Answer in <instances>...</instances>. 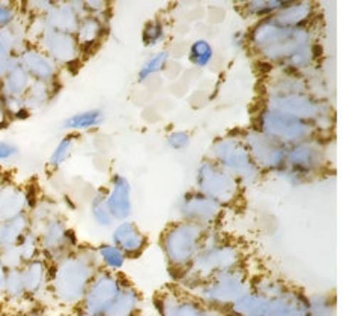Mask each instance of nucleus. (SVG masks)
Wrapping results in <instances>:
<instances>
[{"label":"nucleus","mask_w":364,"mask_h":316,"mask_svg":"<svg viewBox=\"0 0 364 316\" xmlns=\"http://www.w3.org/2000/svg\"><path fill=\"white\" fill-rule=\"evenodd\" d=\"M24 316H44V313L40 312V310H31V312L26 313Z\"/></svg>","instance_id":"24"},{"label":"nucleus","mask_w":364,"mask_h":316,"mask_svg":"<svg viewBox=\"0 0 364 316\" xmlns=\"http://www.w3.org/2000/svg\"><path fill=\"white\" fill-rule=\"evenodd\" d=\"M26 297H40L48 291L50 267L44 258L33 259L20 268Z\"/></svg>","instance_id":"7"},{"label":"nucleus","mask_w":364,"mask_h":316,"mask_svg":"<svg viewBox=\"0 0 364 316\" xmlns=\"http://www.w3.org/2000/svg\"><path fill=\"white\" fill-rule=\"evenodd\" d=\"M106 191H100L94 196L92 204H90V214H92V218L95 221V225L100 228H109L113 225V217L110 214V211L106 205Z\"/></svg>","instance_id":"14"},{"label":"nucleus","mask_w":364,"mask_h":316,"mask_svg":"<svg viewBox=\"0 0 364 316\" xmlns=\"http://www.w3.org/2000/svg\"><path fill=\"white\" fill-rule=\"evenodd\" d=\"M73 316H87V315L83 313V312H79V313H75V315H73Z\"/></svg>","instance_id":"25"},{"label":"nucleus","mask_w":364,"mask_h":316,"mask_svg":"<svg viewBox=\"0 0 364 316\" xmlns=\"http://www.w3.org/2000/svg\"><path fill=\"white\" fill-rule=\"evenodd\" d=\"M6 274H8V270L4 267L2 262H0V295H4V288H5Z\"/></svg>","instance_id":"23"},{"label":"nucleus","mask_w":364,"mask_h":316,"mask_svg":"<svg viewBox=\"0 0 364 316\" xmlns=\"http://www.w3.org/2000/svg\"><path fill=\"white\" fill-rule=\"evenodd\" d=\"M106 205L113 220L125 221L132 214V187L124 177L116 175L113 178L112 189L106 194Z\"/></svg>","instance_id":"8"},{"label":"nucleus","mask_w":364,"mask_h":316,"mask_svg":"<svg viewBox=\"0 0 364 316\" xmlns=\"http://www.w3.org/2000/svg\"><path fill=\"white\" fill-rule=\"evenodd\" d=\"M73 147H74V137L67 136L65 139H62L56 147V149L53 151V154H51L50 163L53 166L63 164L65 162H67V158L70 157V154L73 152Z\"/></svg>","instance_id":"19"},{"label":"nucleus","mask_w":364,"mask_h":316,"mask_svg":"<svg viewBox=\"0 0 364 316\" xmlns=\"http://www.w3.org/2000/svg\"><path fill=\"white\" fill-rule=\"evenodd\" d=\"M122 288L124 285L118 275L106 270L98 271L85 294L82 312L87 316H104Z\"/></svg>","instance_id":"3"},{"label":"nucleus","mask_w":364,"mask_h":316,"mask_svg":"<svg viewBox=\"0 0 364 316\" xmlns=\"http://www.w3.org/2000/svg\"><path fill=\"white\" fill-rule=\"evenodd\" d=\"M4 295L9 301H16V302L21 301L26 297L20 270H8L5 288H4Z\"/></svg>","instance_id":"16"},{"label":"nucleus","mask_w":364,"mask_h":316,"mask_svg":"<svg viewBox=\"0 0 364 316\" xmlns=\"http://www.w3.org/2000/svg\"><path fill=\"white\" fill-rule=\"evenodd\" d=\"M140 305L139 294L132 286H124L119 295L114 298L112 306L104 316H134Z\"/></svg>","instance_id":"11"},{"label":"nucleus","mask_w":364,"mask_h":316,"mask_svg":"<svg viewBox=\"0 0 364 316\" xmlns=\"http://www.w3.org/2000/svg\"><path fill=\"white\" fill-rule=\"evenodd\" d=\"M95 255L98 263H101V265L106 268V271L110 273L122 270L127 262V256L113 244H101L100 247H97Z\"/></svg>","instance_id":"12"},{"label":"nucleus","mask_w":364,"mask_h":316,"mask_svg":"<svg viewBox=\"0 0 364 316\" xmlns=\"http://www.w3.org/2000/svg\"><path fill=\"white\" fill-rule=\"evenodd\" d=\"M163 38H164V28L160 21L152 20L146 23L145 29H143V33H141L143 43H145L148 47H154L160 44L163 41Z\"/></svg>","instance_id":"18"},{"label":"nucleus","mask_w":364,"mask_h":316,"mask_svg":"<svg viewBox=\"0 0 364 316\" xmlns=\"http://www.w3.org/2000/svg\"><path fill=\"white\" fill-rule=\"evenodd\" d=\"M11 16H12V14H11L9 8L0 5V28H4V26H6V24L12 20Z\"/></svg>","instance_id":"22"},{"label":"nucleus","mask_w":364,"mask_h":316,"mask_svg":"<svg viewBox=\"0 0 364 316\" xmlns=\"http://www.w3.org/2000/svg\"><path fill=\"white\" fill-rule=\"evenodd\" d=\"M214 58L213 46L206 39H198L194 41L188 51V60L198 68H205Z\"/></svg>","instance_id":"15"},{"label":"nucleus","mask_w":364,"mask_h":316,"mask_svg":"<svg viewBox=\"0 0 364 316\" xmlns=\"http://www.w3.org/2000/svg\"><path fill=\"white\" fill-rule=\"evenodd\" d=\"M104 120V115L101 110H87L75 113L65 121V128L74 130V131H83L98 127Z\"/></svg>","instance_id":"13"},{"label":"nucleus","mask_w":364,"mask_h":316,"mask_svg":"<svg viewBox=\"0 0 364 316\" xmlns=\"http://www.w3.org/2000/svg\"><path fill=\"white\" fill-rule=\"evenodd\" d=\"M112 244L118 247L121 252L128 258H136L143 253L148 240L145 233H143L133 221H121L118 226L114 228L112 233Z\"/></svg>","instance_id":"6"},{"label":"nucleus","mask_w":364,"mask_h":316,"mask_svg":"<svg viewBox=\"0 0 364 316\" xmlns=\"http://www.w3.org/2000/svg\"><path fill=\"white\" fill-rule=\"evenodd\" d=\"M205 236V228L188 221H182L168 228L163 235L166 258L176 268L190 267L194 258L203 248Z\"/></svg>","instance_id":"2"},{"label":"nucleus","mask_w":364,"mask_h":316,"mask_svg":"<svg viewBox=\"0 0 364 316\" xmlns=\"http://www.w3.org/2000/svg\"><path fill=\"white\" fill-rule=\"evenodd\" d=\"M167 59H168V55L166 51H160L159 55L152 56L148 62H145V65H143L140 73H139V80L140 82H145L146 78H149L151 75L154 74H159L160 71H163L166 68L167 65Z\"/></svg>","instance_id":"17"},{"label":"nucleus","mask_w":364,"mask_h":316,"mask_svg":"<svg viewBox=\"0 0 364 316\" xmlns=\"http://www.w3.org/2000/svg\"><path fill=\"white\" fill-rule=\"evenodd\" d=\"M98 265L95 250L71 252L59 259L50 270L48 289L51 295L62 306H80L90 282L100 271Z\"/></svg>","instance_id":"1"},{"label":"nucleus","mask_w":364,"mask_h":316,"mask_svg":"<svg viewBox=\"0 0 364 316\" xmlns=\"http://www.w3.org/2000/svg\"><path fill=\"white\" fill-rule=\"evenodd\" d=\"M242 283L238 278V271L232 270L214 275V280L208 283L203 291L206 300L214 301L215 305H233L241 297Z\"/></svg>","instance_id":"5"},{"label":"nucleus","mask_w":364,"mask_h":316,"mask_svg":"<svg viewBox=\"0 0 364 316\" xmlns=\"http://www.w3.org/2000/svg\"><path fill=\"white\" fill-rule=\"evenodd\" d=\"M31 229V220L28 214L0 221V252L17 247L24 233Z\"/></svg>","instance_id":"9"},{"label":"nucleus","mask_w":364,"mask_h":316,"mask_svg":"<svg viewBox=\"0 0 364 316\" xmlns=\"http://www.w3.org/2000/svg\"><path fill=\"white\" fill-rule=\"evenodd\" d=\"M167 144L175 151H181L190 144V135L186 131H173L167 136Z\"/></svg>","instance_id":"20"},{"label":"nucleus","mask_w":364,"mask_h":316,"mask_svg":"<svg viewBox=\"0 0 364 316\" xmlns=\"http://www.w3.org/2000/svg\"><path fill=\"white\" fill-rule=\"evenodd\" d=\"M28 201L26 196L12 187L0 189V221H6L26 214Z\"/></svg>","instance_id":"10"},{"label":"nucleus","mask_w":364,"mask_h":316,"mask_svg":"<svg viewBox=\"0 0 364 316\" xmlns=\"http://www.w3.org/2000/svg\"><path fill=\"white\" fill-rule=\"evenodd\" d=\"M18 154V148L9 142L0 140V160H11Z\"/></svg>","instance_id":"21"},{"label":"nucleus","mask_w":364,"mask_h":316,"mask_svg":"<svg viewBox=\"0 0 364 316\" xmlns=\"http://www.w3.org/2000/svg\"><path fill=\"white\" fill-rule=\"evenodd\" d=\"M36 233L40 238L41 253L47 259L58 262L73 252L74 232L59 217L48 220Z\"/></svg>","instance_id":"4"}]
</instances>
